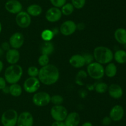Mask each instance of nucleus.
Returning <instances> with one entry per match:
<instances>
[{
	"instance_id": "393cba45",
	"label": "nucleus",
	"mask_w": 126,
	"mask_h": 126,
	"mask_svg": "<svg viewBox=\"0 0 126 126\" xmlns=\"http://www.w3.org/2000/svg\"><path fill=\"white\" fill-rule=\"evenodd\" d=\"M113 59L118 64H125L126 63V51L123 49L117 50L113 54Z\"/></svg>"
},
{
	"instance_id": "58836bf2",
	"label": "nucleus",
	"mask_w": 126,
	"mask_h": 126,
	"mask_svg": "<svg viewBox=\"0 0 126 126\" xmlns=\"http://www.w3.org/2000/svg\"><path fill=\"white\" fill-rule=\"evenodd\" d=\"M51 126H66L64 121H55L51 124Z\"/></svg>"
},
{
	"instance_id": "c85d7f7f",
	"label": "nucleus",
	"mask_w": 126,
	"mask_h": 126,
	"mask_svg": "<svg viewBox=\"0 0 126 126\" xmlns=\"http://www.w3.org/2000/svg\"><path fill=\"white\" fill-rule=\"evenodd\" d=\"M87 77V74L84 70H80L76 77V84L79 85H84V80Z\"/></svg>"
},
{
	"instance_id": "4468645a",
	"label": "nucleus",
	"mask_w": 126,
	"mask_h": 126,
	"mask_svg": "<svg viewBox=\"0 0 126 126\" xmlns=\"http://www.w3.org/2000/svg\"><path fill=\"white\" fill-rule=\"evenodd\" d=\"M4 7L9 13L12 14H17L22 11L23 6L18 0H9L6 1Z\"/></svg>"
},
{
	"instance_id": "9b49d317",
	"label": "nucleus",
	"mask_w": 126,
	"mask_h": 126,
	"mask_svg": "<svg viewBox=\"0 0 126 126\" xmlns=\"http://www.w3.org/2000/svg\"><path fill=\"white\" fill-rule=\"evenodd\" d=\"M25 37L23 33L17 32L14 33L9 39V43L11 48L19 49L24 44Z\"/></svg>"
},
{
	"instance_id": "cd10ccee",
	"label": "nucleus",
	"mask_w": 126,
	"mask_h": 126,
	"mask_svg": "<svg viewBox=\"0 0 126 126\" xmlns=\"http://www.w3.org/2000/svg\"><path fill=\"white\" fill-rule=\"evenodd\" d=\"M108 85L105 82H98L95 85L94 89L97 93L104 94L108 91Z\"/></svg>"
},
{
	"instance_id": "412c9836",
	"label": "nucleus",
	"mask_w": 126,
	"mask_h": 126,
	"mask_svg": "<svg viewBox=\"0 0 126 126\" xmlns=\"http://www.w3.org/2000/svg\"><path fill=\"white\" fill-rule=\"evenodd\" d=\"M27 12L31 17H38L43 12V8L41 6L37 4H33L28 6Z\"/></svg>"
},
{
	"instance_id": "a19ab883",
	"label": "nucleus",
	"mask_w": 126,
	"mask_h": 126,
	"mask_svg": "<svg viewBox=\"0 0 126 126\" xmlns=\"http://www.w3.org/2000/svg\"><path fill=\"white\" fill-rule=\"evenodd\" d=\"M81 126H93V125L91 122H85L82 124Z\"/></svg>"
},
{
	"instance_id": "e433bc0d",
	"label": "nucleus",
	"mask_w": 126,
	"mask_h": 126,
	"mask_svg": "<svg viewBox=\"0 0 126 126\" xmlns=\"http://www.w3.org/2000/svg\"><path fill=\"white\" fill-rule=\"evenodd\" d=\"M1 48H2V49L4 51H6V52L11 48V46H10L9 43L8 42H3V43H2V44H1Z\"/></svg>"
},
{
	"instance_id": "f03ea898",
	"label": "nucleus",
	"mask_w": 126,
	"mask_h": 126,
	"mask_svg": "<svg viewBox=\"0 0 126 126\" xmlns=\"http://www.w3.org/2000/svg\"><path fill=\"white\" fill-rule=\"evenodd\" d=\"M113 53L110 48L104 46H98L95 48L93 56L95 61L102 65L111 63L113 59Z\"/></svg>"
},
{
	"instance_id": "f8f14e48",
	"label": "nucleus",
	"mask_w": 126,
	"mask_h": 126,
	"mask_svg": "<svg viewBox=\"0 0 126 126\" xmlns=\"http://www.w3.org/2000/svg\"><path fill=\"white\" fill-rule=\"evenodd\" d=\"M62 16L60 9L53 6L47 10L45 14V18L48 22L54 23L59 22L62 19Z\"/></svg>"
},
{
	"instance_id": "6e6552de",
	"label": "nucleus",
	"mask_w": 126,
	"mask_h": 126,
	"mask_svg": "<svg viewBox=\"0 0 126 126\" xmlns=\"http://www.w3.org/2000/svg\"><path fill=\"white\" fill-rule=\"evenodd\" d=\"M41 82L38 77H29L23 82V88L28 93H35L38 91Z\"/></svg>"
},
{
	"instance_id": "473e14b6",
	"label": "nucleus",
	"mask_w": 126,
	"mask_h": 126,
	"mask_svg": "<svg viewBox=\"0 0 126 126\" xmlns=\"http://www.w3.org/2000/svg\"><path fill=\"white\" fill-rule=\"evenodd\" d=\"M86 0H71V4L74 6L75 9H81L84 7L86 4Z\"/></svg>"
},
{
	"instance_id": "c03bdc74",
	"label": "nucleus",
	"mask_w": 126,
	"mask_h": 126,
	"mask_svg": "<svg viewBox=\"0 0 126 126\" xmlns=\"http://www.w3.org/2000/svg\"><path fill=\"white\" fill-rule=\"evenodd\" d=\"M2 24H1V22H0V34H1V32H2Z\"/></svg>"
},
{
	"instance_id": "79ce46f5",
	"label": "nucleus",
	"mask_w": 126,
	"mask_h": 126,
	"mask_svg": "<svg viewBox=\"0 0 126 126\" xmlns=\"http://www.w3.org/2000/svg\"><path fill=\"white\" fill-rule=\"evenodd\" d=\"M4 69V63L0 59V74L1 73V72Z\"/></svg>"
},
{
	"instance_id": "a211bd4d",
	"label": "nucleus",
	"mask_w": 126,
	"mask_h": 126,
	"mask_svg": "<svg viewBox=\"0 0 126 126\" xmlns=\"http://www.w3.org/2000/svg\"><path fill=\"white\" fill-rule=\"evenodd\" d=\"M108 94L113 99L118 100L121 98L123 96V89L119 85L116 84H111L110 86H108Z\"/></svg>"
},
{
	"instance_id": "a18cd8bd",
	"label": "nucleus",
	"mask_w": 126,
	"mask_h": 126,
	"mask_svg": "<svg viewBox=\"0 0 126 126\" xmlns=\"http://www.w3.org/2000/svg\"><path fill=\"white\" fill-rule=\"evenodd\" d=\"M7 1H9V0H7Z\"/></svg>"
},
{
	"instance_id": "20e7f679",
	"label": "nucleus",
	"mask_w": 126,
	"mask_h": 126,
	"mask_svg": "<svg viewBox=\"0 0 126 126\" xmlns=\"http://www.w3.org/2000/svg\"><path fill=\"white\" fill-rule=\"evenodd\" d=\"M86 70L87 75L94 80H100L105 75V67L103 65L96 61L88 64Z\"/></svg>"
},
{
	"instance_id": "39448f33",
	"label": "nucleus",
	"mask_w": 126,
	"mask_h": 126,
	"mask_svg": "<svg viewBox=\"0 0 126 126\" xmlns=\"http://www.w3.org/2000/svg\"><path fill=\"white\" fill-rule=\"evenodd\" d=\"M18 112L14 109L5 111L1 117V122L3 126H16L18 119Z\"/></svg>"
},
{
	"instance_id": "7ed1b4c3",
	"label": "nucleus",
	"mask_w": 126,
	"mask_h": 126,
	"mask_svg": "<svg viewBox=\"0 0 126 126\" xmlns=\"http://www.w3.org/2000/svg\"><path fill=\"white\" fill-rule=\"evenodd\" d=\"M23 72V68L18 64L9 65L5 69L4 78L10 85L17 84L22 79Z\"/></svg>"
},
{
	"instance_id": "ddd939ff",
	"label": "nucleus",
	"mask_w": 126,
	"mask_h": 126,
	"mask_svg": "<svg viewBox=\"0 0 126 126\" xmlns=\"http://www.w3.org/2000/svg\"><path fill=\"white\" fill-rule=\"evenodd\" d=\"M34 118L31 112L28 111H23L18 116L17 126H33Z\"/></svg>"
},
{
	"instance_id": "a878e982",
	"label": "nucleus",
	"mask_w": 126,
	"mask_h": 126,
	"mask_svg": "<svg viewBox=\"0 0 126 126\" xmlns=\"http://www.w3.org/2000/svg\"><path fill=\"white\" fill-rule=\"evenodd\" d=\"M61 10V12L62 13V15L63 16H70L72 14L73 12L75 11V7L73 6L71 2H66L61 8H60Z\"/></svg>"
},
{
	"instance_id": "5701e85b",
	"label": "nucleus",
	"mask_w": 126,
	"mask_h": 126,
	"mask_svg": "<svg viewBox=\"0 0 126 126\" xmlns=\"http://www.w3.org/2000/svg\"><path fill=\"white\" fill-rule=\"evenodd\" d=\"M118 68L116 65L113 63H110L107 64L105 68V75L109 78H113L116 75Z\"/></svg>"
},
{
	"instance_id": "ea45409f",
	"label": "nucleus",
	"mask_w": 126,
	"mask_h": 126,
	"mask_svg": "<svg viewBox=\"0 0 126 126\" xmlns=\"http://www.w3.org/2000/svg\"><path fill=\"white\" fill-rule=\"evenodd\" d=\"M2 92L5 94H9V86H6L2 90Z\"/></svg>"
},
{
	"instance_id": "2f4dec72",
	"label": "nucleus",
	"mask_w": 126,
	"mask_h": 126,
	"mask_svg": "<svg viewBox=\"0 0 126 126\" xmlns=\"http://www.w3.org/2000/svg\"><path fill=\"white\" fill-rule=\"evenodd\" d=\"M63 98L60 95H54L50 98V102L54 105H61L63 102Z\"/></svg>"
},
{
	"instance_id": "bb28decb",
	"label": "nucleus",
	"mask_w": 126,
	"mask_h": 126,
	"mask_svg": "<svg viewBox=\"0 0 126 126\" xmlns=\"http://www.w3.org/2000/svg\"><path fill=\"white\" fill-rule=\"evenodd\" d=\"M55 34L53 31L50 29H45L41 32V37L44 42H51L52 40L54 38Z\"/></svg>"
},
{
	"instance_id": "2eb2a0df",
	"label": "nucleus",
	"mask_w": 126,
	"mask_h": 126,
	"mask_svg": "<svg viewBox=\"0 0 126 126\" xmlns=\"http://www.w3.org/2000/svg\"><path fill=\"white\" fill-rule=\"evenodd\" d=\"M124 116V109L121 105H116L113 106L110 111V117L112 121L118 122L121 121Z\"/></svg>"
},
{
	"instance_id": "f704fd0d",
	"label": "nucleus",
	"mask_w": 126,
	"mask_h": 126,
	"mask_svg": "<svg viewBox=\"0 0 126 126\" xmlns=\"http://www.w3.org/2000/svg\"><path fill=\"white\" fill-rule=\"evenodd\" d=\"M82 55H83L85 61H86V64H87V65L92 63L93 60L94 59L93 54H91V53H86V54H84Z\"/></svg>"
},
{
	"instance_id": "1a4fd4ad",
	"label": "nucleus",
	"mask_w": 126,
	"mask_h": 126,
	"mask_svg": "<svg viewBox=\"0 0 126 126\" xmlns=\"http://www.w3.org/2000/svg\"><path fill=\"white\" fill-rule=\"evenodd\" d=\"M77 30V24L71 20H68L63 22L60 26L59 31L64 36H70L75 33Z\"/></svg>"
},
{
	"instance_id": "6ab92c4d",
	"label": "nucleus",
	"mask_w": 126,
	"mask_h": 126,
	"mask_svg": "<svg viewBox=\"0 0 126 126\" xmlns=\"http://www.w3.org/2000/svg\"><path fill=\"white\" fill-rule=\"evenodd\" d=\"M81 118L78 112H71L68 114L64 122L66 126H78L80 123Z\"/></svg>"
},
{
	"instance_id": "9d476101",
	"label": "nucleus",
	"mask_w": 126,
	"mask_h": 126,
	"mask_svg": "<svg viewBox=\"0 0 126 126\" xmlns=\"http://www.w3.org/2000/svg\"><path fill=\"white\" fill-rule=\"evenodd\" d=\"M16 22L17 25L22 28H27L32 23V17L27 11H22L16 14Z\"/></svg>"
},
{
	"instance_id": "f3484780",
	"label": "nucleus",
	"mask_w": 126,
	"mask_h": 126,
	"mask_svg": "<svg viewBox=\"0 0 126 126\" xmlns=\"http://www.w3.org/2000/svg\"><path fill=\"white\" fill-rule=\"evenodd\" d=\"M69 63L73 67L76 69H80L86 65V61L83 55L79 54H75L71 56L69 59Z\"/></svg>"
},
{
	"instance_id": "c9c22d12",
	"label": "nucleus",
	"mask_w": 126,
	"mask_h": 126,
	"mask_svg": "<svg viewBox=\"0 0 126 126\" xmlns=\"http://www.w3.org/2000/svg\"><path fill=\"white\" fill-rule=\"evenodd\" d=\"M111 122H112V120L111 119L110 117V116H105V117H104L102 121V124L105 126H109L110 124H111Z\"/></svg>"
},
{
	"instance_id": "c756f323",
	"label": "nucleus",
	"mask_w": 126,
	"mask_h": 126,
	"mask_svg": "<svg viewBox=\"0 0 126 126\" xmlns=\"http://www.w3.org/2000/svg\"><path fill=\"white\" fill-rule=\"evenodd\" d=\"M49 57L46 54H41L38 59V64L40 66L44 67L49 64Z\"/></svg>"
},
{
	"instance_id": "7c9ffc66",
	"label": "nucleus",
	"mask_w": 126,
	"mask_h": 126,
	"mask_svg": "<svg viewBox=\"0 0 126 126\" xmlns=\"http://www.w3.org/2000/svg\"><path fill=\"white\" fill-rule=\"evenodd\" d=\"M39 69L36 66H32L29 67L27 69V74L28 76L31 77H38V74H39Z\"/></svg>"
},
{
	"instance_id": "423d86ee",
	"label": "nucleus",
	"mask_w": 126,
	"mask_h": 126,
	"mask_svg": "<svg viewBox=\"0 0 126 126\" xmlns=\"http://www.w3.org/2000/svg\"><path fill=\"white\" fill-rule=\"evenodd\" d=\"M51 96L46 91L36 92L32 98L33 103L38 107H43L49 105L50 103Z\"/></svg>"
},
{
	"instance_id": "dca6fc26",
	"label": "nucleus",
	"mask_w": 126,
	"mask_h": 126,
	"mask_svg": "<svg viewBox=\"0 0 126 126\" xmlns=\"http://www.w3.org/2000/svg\"><path fill=\"white\" fill-rule=\"evenodd\" d=\"M5 57L7 63L10 65H12V64H17L18 63L20 58V54L18 51V49L11 48L6 52Z\"/></svg>"
},
{
	"instance_id": "4c0bfd02",
	"label": "nucleus",
	"mask_w": 126,
	"mask_h": 126,
	"mask_svg": "<svg viewBox=\"0 0 126 126\" xmlns=\"http://www.w3.org/2000/svg\"><path fill=\"white\" fill-rule=\"evenodd\" d=\"M6 86H7V82L4 78L0 76V90H2Z\"/></svg>"
},
{
	"instance_id": "b1692460",
	"label": "nucleus",
	"mask_w": 126,
	"mask_h": 126,
	"mask_svg": "<svg viewBox=\"0 0 126 126\" xmlns=\"http://www.w3.org/2000/svg\"><path fill=\"white\" fill-rule=\"evenodd\" d=\"M9 94L14 97H18L20 96L23 92V87L20 85L17 84H11L9 86Z\"/></svg>"
},
{
	"instance_id": "f257e3e1",
	"label": "nucleus",
	"mask_w": 126,
	"mask_h": 126,
	"mask_svg": "<svg viewBox=\"0 0 126 126\" xmlns=\"http://www.w3.org/2000/svg\"><path fill=\"white\" fill-rule=\"evenodd\" d=\"M38 78L41 84L48 86L52 85L59 80L60 72L57 67L54 64H49L39 69Z\"/></svg>"
},
{
	"instance_id": "4be33fe9",
	"label": "nucleus",
	"mask_w": 126,
	"mask_h": 126,
	"mask_svg": "<svg viewBox=\"0 0 126 126\" xmlns=\"http://www.w3.org/2000/svg\"><path fill=\"white\" fill-rule=\"evenodd\" d=\"M41 54L50 56L54 51V45L51 42H44L40 47Z\"/></svg>"
},
{
	"instance_id": "aec40b11",
	"label": "nucleus",
	"mask_w": 126,
	"mask_h": 126,
	"mask_svg": "<svg viewBox=\"0 0 126 126\" xmlns=\"http://www.w3.org/2000/svg\"><path fill=\"white\" fill-rule=\"evenodd\" d=\"M115 40L119 44H126V29L124 28H118L114 33Z\"/></svg>"
},
{
	"instance_id": "72a5a7b5",
	"label": "nucleus",
	"mask_w": 126,
	"mask_h": 126,
	"mask_svg": "<svg viewBox=\"0 0 126 126\" xmlns=\"http://www.w3.org/2000/svg\"><path fill=\"white\" fill-rule=\"evenodd\" d=\"M54 7L61 8L66 2V0H49Z\"/></svg>"
},
{
	"instance_id": "37998d69",
	"label": "nucleus",
	"mask_w": 126,
	"mask_h": 126,
	"mask_svg": "<svg viewBox=\"0 0 126 126\" xmlns=\"http://www.w3.org/2000/svg\"><path fill=\"white\" fill-rule=\"evenodd\" d=\"M4 51L2 50V48H1V46H0V58H1V57H2V56L4 55Z\"/></svg>"
},
{
	"instance_id": "0eeeda50",
	"label": "nucleus",
	"mask_w": 126,
	"mask_h": 126,
	"mask_svg": "<svg viewBox=\"0 0 126 126\" xmlns=\"http://www.w3.org/2000/svg\"><path fill=\"white\" fill-rule=\"evenodd\" d=\"M52 118L55 121H64L68 112L66 107L63 105H54L50 111Z\"/></svg>"
}]
</instances>
